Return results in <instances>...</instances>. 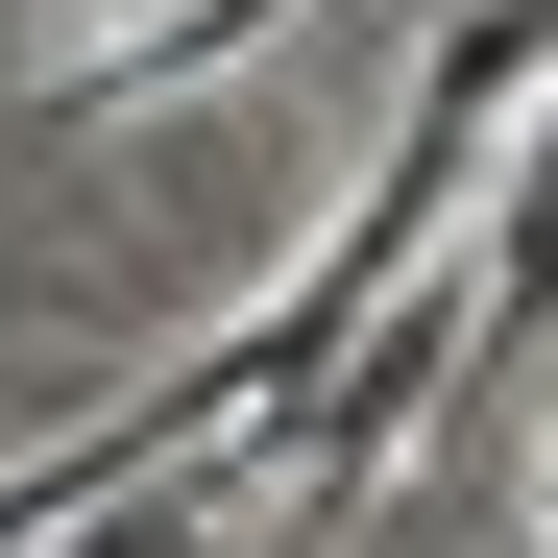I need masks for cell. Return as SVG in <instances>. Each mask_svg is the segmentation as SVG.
<instances>
[{"label": "cell", "mask_w": 558, "mask_h": 558, "mask_svg": "<svg viewBox=\"0 0 558 558\" xmlns=\"http://www.w3.org/2000/svg\"><path fill=\"white\" fill-rule=\"evenodd\" d=\"M49 558H219V461H170V486H122L98 534H49Z\"/></svg>", "instance_id": "cell-3"}, {"label": "cell", "mask_w": 558, "mask_h": 558, "mask_svg": "<svg viewBox=\"0 0 558 558\" xmlns=\"http://www.w3.org/2000/svg\"><path fill=\"white\" fill-rule=\"evenodd\" d=\"M267 25H292V0H49V25H25V73H49L73 122H146V98H219Z\"/></svg>", "instance_id": "cell-1"}, {"label": "cell", "mask_w": 558, "mask_h": 558, "mask_svg": "<svg viewBox=\"0 0 558 558\" xmlns=\"http://www.w3.org/2000/svg\"><path fill=\"white\" fill-rule=\"evenodd\" d=\"M486 340H558V98L510 146V195H486Z\"/></svg>", "instance_id": "cell-2"}]
</instances>
